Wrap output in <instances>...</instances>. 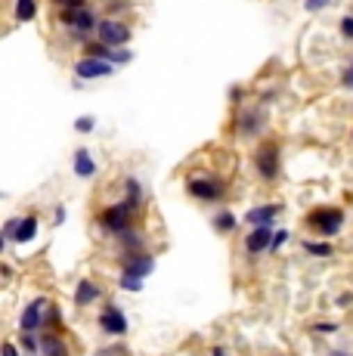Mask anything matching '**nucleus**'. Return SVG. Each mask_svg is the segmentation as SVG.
Masks as SVG:
<instances>
[{"mask_svg":"<svg viewBox=\"0 0 353 356\" xmlns=\"http://www.w3.org/2000/svg\"><path fill=\"white\" fill-rule=\"evenodd\" d=\"M307 227L319 236H338L344 227V211L341 208H316L307 214Z\"/></svg>","mask_w":353,"mask_h":356,"instance_id":"1","label":"nucleus"},{"mask_svg":"<svg viewBox=\"0 0 353 356\" xmlns=\"http://www.w3.org/2000/svg\"><path fill=\"white\" fill-rule=\"evenodd\" d=\"M186 193L192 198H199V202H220L223 193H227V186H223L217 177L199 174V177H189L186 180Z\"/></svg>","mask_w":353,"mask_h":356,"instance_id":"2","label":"nucleus"},{"mask_svg":"<svg viewBox=\"0 0 353 356\" xmlns=\"http://www.w3.org/2000/svg\"><path fill=\"white\" fill-rule=\"evenodd\" d=\"M133 208L137 204H131V202H118V204H112V208H106L103 211V227L108 232H115V236H121L124 229H131V223H133Z\"/></svg>","mask_w":353,"mask_h":356,"instance_id":"3","label":"nucleus"},{"mask_svg":"<svg viewBox=\"0 0 353 356\" xmlns=\"http://www.w3.org/2000/svg\"><path fill=\"white\" fill-rule=\"evenodd\" d=\"M254 164H257V174L267 183H273L279 177V149H276V143H263L254 155Z\"/></svg>","mask_w":353,"mask_h":356,"instance_id":"4","label":"nucleus"},{"mask_svg":"<svg viewBox=\"0 0 353 356\" xmlns=\"http://www.w3.org/2000/svg\"><path fill=\"white\" fill-rule=\"evenodd\" d=\"M47 313H50V300H47V298H35L22 310V316H19V325H22V332L35 334L40 325H47Z\"/></svg>","mask_w":353,"mask_h":356,"instance_id":"5","label":"nucleus"},{"mask_svg":"<svg viewBox=\"0 0 353 356\" xmlns=\"http://www.w3.org/2000/svg\"><path fill=\"white\" fill-rule=\"evenodd\" d=\"M97 34H99V40H103L106 47H112V50L115 47H124L127 40H131V29H127L124 22H118V19H103Z\"/></svg>","mask_w":353,"mask_h":356,"instance_id":"6","label":"nucleus"},{"mask_svg":"<svg viewBox=\"0 0 353 356\" xmlns=\"http://www.w3.org/2000/svg\"><path fill=\"white\" fill-rule=\"evenodd\" d=\"M115 72V65L108 59H97V56H84L74 63V74L84 81H93V78H108Z\"/></svg>","mask_w":353,"mask_h":356,"instance_id":"7","label":"nucleus"},{"mask_svg":"<svg viewBox=\"0 0 353 356\" xmlns=\"http://www.w3.org/2000/svg\"><path fill=\"white\" fill-rule=\"evenodd\" d=\"M124 273L121 276H127V279H137V282H142V279L149 276V273L155 270V257L152 254H137V257H124Z\"/></svg>","mask_w":353,"mask_h":356,"instance_id":"8","label":"nucleus"},{"mask_svg":"<svg viewBox=\"0 0 353 356\" xmlns=\"http://www.w3.org/2000/svg\"><path fill=\"white\" fill-rule=\"evenodd\" d=\"M99 328H103L106 334L121 338V334H127V316L118 310V307H106V310L99 313Z\"/></svg>","mask_w":353,"mask_h":356,"instance_id":"9","label":"nucleus"},{"mask_svg":"<svg viewBox=\"0 0 353 356\" xmlns=\"http://www.w3.org/2000/svg\"><path fill=\"white\" fill-rule=\"evenodd\" d=\"M273 227H254L245 236V251L248 254H261V251H270V245H273Z\"/></svg>","mask_w":353,"mask_h":356,"instance_id":"10","label":"nucleus"},{"mask_svg":"<svg viewBox=\"0 0 353 356\" xmlns=\"http://www.w3.org/2000/svg\"><path fill=\"white\" fill-rule=\"evenodd\" d=\"M279 204H257V208L248 211V223H254V227H273V220L279 217Z\"/></svg>","mask_w":353,"mask_h":356,"instance_id":"11","label":"nucleus"},{"mask_svg":"<svg viewBox=\"0 0 353 356\" xmlns=\"http://www.w3.org/2000/svg\"><path fill=\"white\" fill-rule=\"evenodd\" d=\"M103 298V289H99L97 282H90V279H81L78 289H74V304L78 307H90L93 300Z\"/></svg>","mask_w":353,"mask_h":356,"instance_id":"12","label":"nucleus"},{"mask_svg":"<svg viewBox=\"0 0 353 356\" xmlns=\"http://www.w3.org/2000/svg\"><path fill=\"white\" fill-rule=\"evenodd\" d=\"M118 245L124 248V257H137V254H142V236H140V232L133 229V227L121 232V236H118Z\"/></svg>","mask_w":353,"mask_h":356,"instance_id":"13","label":"nucleus"},{"mask_svg":"<svg viewBox=\"0 0 353 356\" xmlns=\"http://www.w3.org/2000/svg\"><path fill=\"white\" fill-rule=\"evenodd\" d=\"M35 236H38V217L35 214L19 217V227H16V236H13V242L25 245V242H31Z\"/></svg>","mask_w":353,"mask_h":356,"instance_id":"14","label":"nucleus"},{"mask_svg":"<svg viewBox=\"0 0 353 356\" xmlns=\"http://www.w3.org/2000/svg\"><path fill=\"white\" fill-rule=\"evenodd\" d=\"M72 164H74V174L84 177V180L97 174V161H93V155L87 152V149H78V152H74V159H72Z\"/></svg>","mask_w":353,"mask_h":356,"instance_id":"15","label":"nucleus"},{"mask_svg":"<svg viewBox=\"0 0 353 356\" xmlns=\"http://www.w3.org/2000/svg\"><path fill=\"white\" fill-rule=\"evenodd\" d=\"M40 353L44 356H69V347L63 344V338H59L56 332H47L44 338H40Z\"/></svg>","mask_w":353,"mask_h":356,"instance_id":"16","label":"nucleus"},{"mask_svg":"<svg viewBox=\"0 0 353 356\" xmlns=\"http://www.w3.org/2000/svg\"><path fill=\"white\" fill-rule=\"evenodd\" d=\"M263 127V115L261 112H242L239 115V130L242 134H257Z\"/></svg>","mask_w":353,"mask_h":356,"instance_id":"17","label":"nucleus"},{"mask_svg":"<svg viewBox=\"0 0 353 356\" xmlns=\"http://www.w3.org/2000/svg\"><path fill=\"white\" fill-rule=\"evenodd\" d=\"M38 16V3L35 0H16V19L19 22H31Z\"/></svg>","mask_w":353,"mask_h":356,"instance_id":"18","label":"nucleus"},{"mask_svg":"<svg viewBox=\"0 0 353 356\" xmlns=\"http://www.w3.org/2000/svg\"><path fill=\"white\" fill-rule=\"evenodd\" d=\"M214 229L217 232H233L236 229V214L233 211H217L214 214Z\"/></svg>","mask_w":353,"mask_h":356,"instance_id":"19","label":"nucleus"},{"mask_svg":"<svg viewBox=\"0 0 353 356\" xmlns=\"http://www.w3.org/2000/svg\"><path fill=\"white\" fill-rule=\"evenodd\" d=\"M304 251L313 257H329L331 254V245L329 242H304Z\"/></svg>","mask_w":353,"mask_h":356,"instance_id":"20","label":"nucleus"},{"mask_svg":"<svg viewBox=\"0 0 353 356\" xmlns=\"http://www.w3.org/2000/svg\"><path fill=\"white\" fill-rule=\"evenodd\" d=\"M124 186H127V202H131V204H140V198H142V189H140V183H137V180H133V177H131V180H127Z\"/></svg>","mask_w":353,"mask_h":356,"instance_id":"21","label":"nucleus"},{"mask_svg":"<svg viewBox=\"0 0 353 356\" xmlns=\"http://www.w3.org/2000/svg\"><path fill=\"white\" fill-rule=\"evenodd\" d=\"M97 356H131V353H127L124 344H112V347H99Z\"/></svg>","mask_w":353,"mask_h":356,"instance_id":"22","label":"nucleus"},{"mask_svg":"<svg viewBox=\"0 0 353 356\" xmlns=\"http://www.w3.org/2000/svg\"><path fill=\"white\" fill-rule=\"evenodd\" d=\"M22 347L28 353H40V338H35V334H28V332H22Z\"/></svg>","mask_w":353,"mask_h":356,"instance_id":"23","label":"nucleus"},{"mask_svg":"<svg viewBox=\"0 0 353 356\" xmlns=\"http://www.w3.org/2000/svg\"><path fill=\"white\" fill-rule=\"evenodd\" d=\"M285 242H288V232H285V229H276V236H273V245H270V251H279Z\"/></svg>","mask_w":353,"mask_h":356,"instance_id":"24","label":"nucleus"},{"mask_svg":"<svg viewBox=\"0 0 353 356\" xmlns=\"http://www.w3.org/2000/svg\"><path fill=\"white\" fill-rule=\"evenodd\" d=\"M108 63H112V65H118V63H131V53H127V50H112Z\"/></svg>","mask_w":353,"mask_h":356,"instance_id":"25","label":"nucleus"},{"mask_svg":"<svg viewBox=\"0 0 353 356\" xmlns=\"http://www.w3.org/2000/svg\"><path fill=\"white\" fill-rule=\"evenodd\" d=\"M331 0H304V6H307V13H319V10H325Z\"/></svg>","mask_w":353,"mask_h":356,"instance_id":"26","label":"nucleus"},{"mask_svg":"<svg viewBox=\"0 0 353 356\" xmlns=\"http://www.w3.org/2000/svg\"><path fill=\"white\" fill-rule=\"evenodd\" d=\"M341 34H344L347 40H353V16H344V19H341Z\"/></svg>","mask_w":353,"mask_h":356,"instance_id":"27","label":"nucleus"},{"mask_svg":"<svg viewBox=\"0 0 353 356\" xmlns=\"http://www.w3.org/2000/svg\"><path fill=\"white\" fill-rule=\"evenodd\" d=\"M121 289H124V291H140V289H142V282H137V279L121 276Z\"/></svg>","mask_w":353,"mask_h":356,"instance_id":"28","label":"nucleus"},{"mask_svg":"<svg viewBox=\"0 0 353 356\" xmlns=\"http://www.w3.org/2000/svg\"><path fill=\"white\" fill-rule=\"evenodd\" d=\"M341 84L347 87V90H353V59L347 63V68H344V78H341Z\"/></svg>","mask_w":353,"mask_h":356,"instance_id":"29","label":"nucleus"},{"mask_svg":"<svg viewBox=\"0 0 353 356\" xmlns=\"http://www.w3.org/2000/svg\"><path fill=\"white\" fill-rule=\"evenodd\" d=\"M313 332H319V334H331V332H338V325H335V323H316V325H313Z\"/></svg>","mask_w":353,"mask_h":356,"instance_id":"30","label":"nucleus"},{"mask_svg":"<svg viewBox=\"0 0 353 356\" xmlns=\"http://www.w3.org/2000/svg\"><path fill=\"white\" fill-rule=\"evenodd\" d=\"M74 127H78L81 134H90V130L97 127V121H93V118H81V121H78V124H74Z\"/></svg>","mask_w":353,"mask_h":356,"instance_id":"31","label":"nucleus"},{"mask_svg":"<svg viewBox=\"0 0 353 356\" xmlns=\"http://www.w3.org/2000/svg\"><path fill=\"white\" fill-rule=\"evenodd\" d=\"M56 3H63L65 10H84V0H56Z\"/></svg>","mask_w":353,"mask_h":356,"instance_id":"32","label":"nucleus"},{"mask_svg":"<svg viewBox=\"0 0 353 356\" xmlns=\"http://www.w3.org/2000/svg\"><path fill=\"white\" fill-rule=\"evenodd\" d=\"M47 325H59V310H56V304H50V313H47Z\"/></svg>","mask_w":353,"mask_h":356,"instance_id":"33","label":"nucleus"},{"mask_svg":"<svg viewBox=\"0 0 353 356\" xmlns=\"http://www.w3.org/2000/svg\"><path fill=\"white\" fill-rule=\"evenodd\" d=\"M3 356H19V350H16V344H13V341H6V344H3Z\"/></svg>","mask_w":353,"mask_h":356,"instance_id":"34","label":"nucleus"},{"mask_svg":"<svg viewBox=\"0 0 353 356\" xmlns=\"http://www.w3.org/2000/svg\"><path fill=\"white\" fill-rule=\"evenodd\" d=\"M56 223H65V208H56Z\"/></svg>","mask_w":353,"mask_h":356,"instance_id":"35","label":"nucleus"},{"mask_svg":"<svg viewBox=\"0 0 353 356\" xmlns=\"http://www.w3.org/2000/svg\"><path fill=\"white\" fill-rule=\"evenodd\" d=\"M329 356H353V353H347V350H331Z\"/></svg>","mask_w":353,"mask_h":356,"instance_id":"36","label":"nucleus"},{"mask_svg":"<svg viewBox=\"0 0 353 356\" xmlns=\"http://www.w3.org/2000/svg\"><path fill=\"white\" fill-rule=\"evenodd\" d=\"M211 356H227V350H223V347H214V353Z\"/></svg>","mask_w":353,"mask_h":356,"instance_id":"37","label":"nucleus"}]
</instances>
